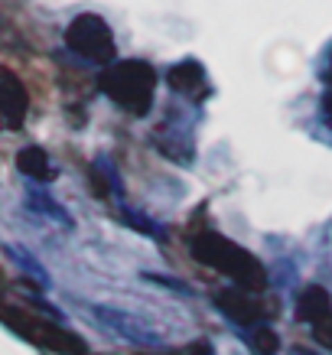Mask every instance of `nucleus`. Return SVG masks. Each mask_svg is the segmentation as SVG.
Segmentation results:
<instances>
[{
    "label": "nucleus",
    "mask_w": 332,
    "mask_h": 355,
    "mask_svg": "<svg viewBox=\"0 0 332 355\" xmlns=\"http://www.w3.org/2000/svg\"><path fill=\"white\" fill-rule=\"evenodd\" d=\"M193 254L195 261H202L205 268L218 270V274H225L231 277L247 293H261L268 287V270L264 264L245 251L241 245H235L231 238L218 235V232H199L193 238Z\"/></svg>",
    "instance_id": "f257e3e1"
},
{
    "label": "nucleus",
    "mask_w": 332,
    "mask_h": 355,
    "mask_svg": "<svg viewBox=\"0 0 332 355\" xmlns=\"http://www.w3.org/2000/svg\"><path fill=\"white\" fill-rule=\"evenodd\" d=\"M101 92H105L118 108H124L128 114H137L143 118L153 105V92H157V72L153 65L140 62V59H124V62H114L101 76Z\"/></svg>",
    "instance_id": "f03ea898"
},
{
    "label": "nucleus",
    "mask_w": 332,
    "mask_h": 355,
    "mask_svg": "<svg viewBox=\"0 0 332 355\" xmlns=\"http://www.w3.org/2000/svg\"><path fill=\"white\" fill-rule=\"evenodd\" d=\"M0 323H7L13 333L23 336L26 343L53 349V352H62V355H85L88 352L85 343H82L76 333H69L62 326L49 323L43 316H33V313L23 310V306H7V303H0Z\"/></svg>",
    "instance_id": "7ed1b4c3"
},
{
    "label": "nucleus",
    "mask_w": 332,
    "mask_h": 355,
    "mask_svg": "<svg viewBox=\"0 0 332 355\" xmlns=\"http://www.w3.org/2000/svg\"><path fill=\"white\" fill-rule=\"evenodd\" d=\"M65 46L76 55L88 59V62L105 65L114 59L118 46H114V33L98 13H78L76 20L65 26Z\"/></svg>",
    "instance_id": "20e7f679"
},
{
    "label": "nucleus",
    "mask_w": 332,
    "mask_h": 355,
    "mask_svg": "<svg viewBox=\"0 0 332 355\" xmlns=\"http://www.w3.org/2000/svg\"><path fill=\"white\" fill-rule=\"evenodd\" d=\"M26 111H30V98H26L23 82L13 76L10 69H0V128L3 130L23 128Z\"/></svg>",
    "instance_id": "39448f33"
},
{
    "label": "nucleus",
    "mask_w": 332,
    "mask_h": 355,
    "mask_svg": "<svg viewBox=\"0 0 332 355\" xmlns=\"http://www.w3.org/2000/svg\"><path fill=\"white\" fill-rule=\"evenodd\" d=\"M215 303H218V310L225 313L228 320H235V323H241V326H261V320L268 316V306H261V303L251 297L247 291H218L215 293Z\"/></svg>",
    "instance_id": "423d86ee"
},
{
    "label": "nucleus",
    "mask_w": 332,
    "mask_h": 355,
    "mask_svg": "<svg viewBox=\"0 0 332 355\" xmlns=\"http://www.w3.org/2000/svg\"><path fill=\"white\" fill-rule=\"evenodd\" d=\"M166 82L176 95L189 98V101H202L209 95V82H205V69L195 59H186V62H176L166 72Z\"/></svg>",
    "instance_id": "0eeeda50"
},
{
    "label": "nucleus",
    "mask_w": 332,
    "mask_h": 355,
    "mask_svg": "<svg viewBox=\"0 0 332 355\" xmlns=\"http://www.w3.org/2000/svg\"><path fill=\"white\" fill-rule=\"evenodd\" d=\"M329 313H332V297L326 287H320V284L303 287L300 297H297V320L300 323H320L322 316H329Z\"/></svg>",
    "instance_id": "6e6552de"
},
{
    "label": "nucleus",
    "mask_w": 332,
    "mask_h": 355,
    "mask_svg": "<svg viewBox=\"0 0 332 355\" xmlns=\"http://www.w3.org/2000/svg\"><path fill=\"white\" fill-rule=\"evenodd\" d=\"M17 166H20L23 176H33V180H55V166L49 163V153L43 147H23L17 153Z\"/></svg>",
    "instance_id": "1a4fd4ad"
},
{
    "label": "nucleus",
    "mask_w": 332,
    "mask_h": 355,
    "mask_svg": "<svg viewBox=\"0 0 332 355\" xmlns=\"http://www.w3.org/2000/svg\"><path fill=\"white\" fill-rule=\"evenodd\" d=\"M251 349H254L257 355H274L280 349L277 333L268 329V326H254V329H251Z\"/></svg>",
    "instance_id": "9d476101"
},
{
    "label": "nucleus",
    "mask_w": 332,
    "mask_h": 355,
    "mask_svg": "<svg viewBox=\"0 0 332 355\" xmlns=\"http://www.w3.org/2000/svg\"><path fill=\"white\" fill-rule=\"evenodd\" d=\"M313 339H316L322 349H329L332 352V313L329 316H322L320 323H313Z\"/></svg>",
    "instance_id": "9b49d317"
},
{
    "label": "nucleus",
    "mask_w": 332,
    "mask_h": 355,
    "mask_svg": "<svg viewBox=\"0 0 332 355\" xmlns=\"http://www.w3.org/2000/svg\"><path fill=\"white\" fill-rule=\"evenodd\" d=\"M163 355H212V349L205 343H193L186 345V349H176V352H163Z\"/></svg>",
    "instance_id": "f8f14e48"
},
{
    "label": "nucleus",
    "mask_w": 332,
    "mask_h": 355,
    "mask_svg": "<svg viewBox=\"0 0 332 355\" xmlns=\"http://www.w3.org/2000/svg\"><path fill=\"white\" fill-rule=\"evenodd\" d=\"M322 111H326V121H329V128H332V82L326 88V98H322Z\"/></svg>",
    "instance_id": "ddd939ff"
},
{
    "label": "nucleus",
    "mask_w": 332,
    "mask_h": 355,
    "mask_svg": "<svg viewBox=\"0 0 332 355\" xmlns=\"http://www.w3.org/2000/svg\"><path fill=\"white\" fill-rule=\"evenodd\" d=\"M326 76H329V82H332V55H329V72H326Z\"/></svg>",
    "instance_id": "4468645a"
}]
</instances>
